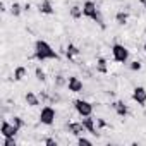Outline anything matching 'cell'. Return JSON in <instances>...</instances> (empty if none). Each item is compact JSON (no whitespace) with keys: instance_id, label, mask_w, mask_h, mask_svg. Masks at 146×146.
Instances as JSON below:
<instances>
[{"instance_id":"1","label":"cell","mask_w":146,"mask_h":146,"mask_svg":"<svg viewBox=\"0 0 146 146\" xmlns=\"http://www.w3.org/2000/svg\"><path fill=\"white\" fill-rule=\"evenodd\" d=\"M35 57L38 58V60H48V58H58V53L45 41V40H38L36 43H35Z\"/></svg>"},{"instance_id":"2","label":"cell","mask_w":146,"mask_h":146,"mask_svg":"<svg viewBox=\"0 0 146 146\" xmlns=\"http://www.w3.org/2000/svg\"><path fill=\"white\" fill-rule=\"evenodd\" d=\"M83 16H84V17H90V19H93V21H96L98 24H102V26H103L102 14H100V11L96 9V4H95V2H91V0L84 2V5H83Z\"/></svg>"},{"instance_id":"3","label":"cell","mask_w":146,"mask_h":146,"mask_svg":"<svg viewBox=\"0 0 146 146\" xmlns=\"http://www.w3.org/2000/svg\"><path fill=\"white\" fill-rule=\"evenodd\" d=\"M112 55H113V60L119 62V64H125L127 58H129V50L124 46V45H113L112 46Z\"/></svg>"},{"instance_id":"4","label":"cell","mask_w":146,"mask_h":146,"mask_svg":"<svg viewBox=\"0 0 146 146\" xmlns=\"http://www.w3.org/2000/svg\"><path fill=\"white\" fill-rule=\"evenodd\" d=\"M74 108L81 117H88L93 113V105L86 100H74Z\"/></svg>"},{"instance_id":"5","label":"cell","mask_w":146,"mask_h":146,"mask_svg":"<svg viewBox=\"0 0 146 146\" xmlns=\"http://www.w3.org/2000/svg\"><path fill=\"white\" fill-rule=\"evenodd\" d=\"M40 122L45 124V125H52L55 122V110L52 107H43L41 112H40Z\"/></svg>"},{"instance_id":"6","label":"cell","mask_w":146,"mask_h":146,"mask_svg":"<svg viewBox=\"0 0 146 146\" xmlns=\"http://www.w3.org/2000/svg\"><path fill=\"white\" fill-rule=\"evenodd\" d=\"M19 132V129L14 125V124H9L7 120L2 122V127H0V134L4 137H16V134Z\"/></svg>"},{"instance_id":"7","label":"cell","mask_w":146,"mask_h":146,"mask_svg":"<svg viewBox=\"0 0 146 146\" xmlns=\"http://www.w3.org/2000/svg\"><path fill=\"white\" fill-rule=\"evenodd\" d=\"M132 100H134L137 105L144 107V105H146V90H144L143 86H136L134 91H132Z\"/></svg>"},{"instance_id":"8","label":"cell","mask_w":146,"mask_h":146,"mask_svg":"<svg viewBox=\"0 0 146 146\" xmlns=\"http://www.w3.org/2000/svg\"><path fill=\"white\" fill-rule=\"evenodd\" d=\"M67 88H69V91H72V93H81V91H83V81H81L79 78H76V76H72V78H69V81H67Z\"/></svg>"},{"instance_id":"9","label":"cell","mask_w":146,"mask_h":146,"mask_svg":"<svg viewBox=\"0 0 146 146\" xmlns=\"http://www.w3.org/2000/svg\"><path fill=\"white\" fill-rule=\"evenodd\" d=\"M83 125H84V129L88 131V132H91V134H95V136H98V131H96V127H95V119H91V115H88V117H83Z\"/></svg>"},{"instance_id":"10","label":"cell","mask_w":146,"mask_h":146,"mask_svg":"<svg viewBox=\"0 0 146 146\" xmlns=\"http://www.w3.org/2000/svg\"><path fill=\"white\" fill-rule=\"evenodd\" d=\"M67 129H69V132H72L74 136H81V132L84 131V125H83V122H79V124L70 122V124H67Z\"/></svg>"},{"instance_id":"11","label":"cell","mask_w":146,"mask_h":146,"mask_svg":"<svg viewBox=\"0 0 146 146\" xmlns=\"http://www.w3.org/2000/svg\"><path fill=\"white\" fill-rule=\"evenodd\" d=\"M26 74H28L26 67L19 65V67H16V70H14V79H16V81H23V79L26 78Z\"/></svg>"},{"instance_id":"12","label":"cell","mask_w":146,"mask_h":146,"mask_svg":"<svg viewBox=\"0 0 146 146\" xmlns=\"http://www.w3.org/2000/svg\"><path fill=\"white\" fill-rule=\"evenodd\" d=\"M26 103H28L29 107H36V105H40L38 96H36L35 93H31V91H28V93H26Z\"/></svg>"},{"instance_id":"13","label":"cell","mask_w":146,"mask_h":146,"mask_svg":"<svg viewBox=\"0 0 146 146\" xmlns=\"http://www.w3.org/2000/svg\"><path fill=\"white\" fill-rule=\"evenodd\" d=\"M113 108H115V112H117L120 117H125V115H127V107H125L124 102H117V103L113 105Z\"/></svg>"},{"instance_id":"14","label":"cell","mask_w":146,"mask_h":146,"mask_svg":"<svg viewBox=\"0 0 146 146\" xmlns=\"http://www.w3.org/2000/svg\"><path fill=\"white\" fill-rule=\"evenodd\" d=\"M40 11L43 14H53V7L50 4V0H43V2L40 4Z\"/></svg>"},{"instance_id":"15","label":"cell","mask_w":146,"mask_h":146,"mask_svg":"<svg viewBox=\"0 0 146 146\" xmlns=\"http://www.w3.org/2000/svg\"><path fill=\"white\" fill-rule=\"evenodd\" d=\"M70 16L74 17V19H79V17L83 16V9H81V7H78V5H74V7L70 9Z\"/></svg>"},{"instance_id":"16","label":"cell","mask_w":146,"mask_h":146,"mask_svg":"<svg viewBox=\"0 0 146 146\" xmlns=\"http://www.w3.org/2000/svg\"><path fill=\"white\" fill-rule=\"evenodd\" d=\"M79 53V48L76 46V45H69L67 46V57L70 58V57H74V55H78Z\"/></svg>"},{"instance_id":"17","label":"cell","mask_w":146,"mask_h":146,"mask_svg":"<svg viewBox=\"0 0 146 146\" xmlns=\"http://www.w3.org/2000/svg\"><path fill=\"white\" fill-rule=\"evenodd\" d=\"M117 23L119 24H125L127 23V14L125 12H119L117 14Z\"/></svg>"},{"instance_id":"18","label":"cell","mask_w":146,"mask_h":146,"mask_svg":"<svg viewBox=\"0 0 146 146\" xmlns=\"http://www.w3.org/2000/svg\"><path fill=\"white\" fill-rule=\"evenodd\" d=\"M12 124H14L17 129H21V127L24 125V122H23V119H21V117H14V119H12Z\"/></svg>"},{"instance_id":"19","label":"cell","mask_w":146,"mask_h":146,"mask_svg":"<svg viewBox=\"0 0 146 146\" xmlns=\"http://www.w3.org/2000/svg\"><path fill=\"white\" fill-rule=\"evenodd\" d=\"M11 9H12V14H14L16 17L21 14V5H19V4H12V7H11Z\"/></svg>"},{"instance_id":"20","label":"cell","mask_w":146,"mask_h":146,"mask_svg":"<svg viewBox=\"0 0 146 146\" xmlns=\"http://www.w3.org/2000/svg\"><path fill=\"white\" fill-rule=\"evenodd\" d=\"M129 69H131V70H141V64H139L137 60H134V62L129 64Z\"/></svg>"},{"instance_id":"21","label":"cell","mask_w":146,"mask_h":146,"mask_svg":"<svg viewBox=\"0 0 146 146\" xmlns=\"http://www.w3.org/2000/svg\"><path fill=\"white\" fill-rule=\"evenodd\" d=\"M4 146H16V139L14 137H4Z\"/></svg>"},{"instance_id":"22","label":"cell","mask_w":146,"mask_h":146,"mask_svg":"<svg viewBox=\"0 0 146 146\" xmlns=\"http://www.w3.org/2000/svg\"><path fill=\"white\" fill-rule=\"evenodd\" d=\"M78 144H81V146H83V144H88V146H91V144H93V141H90L88 137H83V136H81V137L78 139Z\"/></svg>"},{"instance_id":"23","label":"cell","mask_w":146,"mask_h":146,"mask_svg":"<svg viewBox=\"0 0 146 146\" xmlns=\"http://www.w3.org/2000/svg\"><path fill=\"white\" fill-rule=\"evenodd\" d=\"M36 78H38L40 81H45V79H46V78H45V72H43L40 67H36Z\"/></svg>"},{"instance_id":"24","label":"cell","mask_w":146,"mask_h":146,"mask_svg":"<svg viewBox=\"0 0 146 146\" xmlns=\"http://www.w3.org/2000/svg\"><path fill=\"white\" fill-rule=\"evenodd\" d=\"M45 144H48V146H57V141L48 137V139H45Z\"/></svg>"},{"instance_id":"25","label":"cell","mask_w":146,"mask_h":146,"mask_svg":"<svg viewBox=\"0 0 146 146\" xmlns=\"http://www.w3.org/2000/svg\"><path fill=\"white\" fill-rule=\"evenodd\" d=\"M98 65H100V70H102V72H105V60H103V58H100V60H98Z\"/></svg>"},{"instance_id":"26","label":"cell","mask_w":146,"mask_h":146,"mask_svg":"<svg viewBox=\"0 0 146 146\" xmlns=\"http://www.w3.org/2000/svg\"><path fill=\"white\" fill-rule=\"evenodd\" d=\"M144 52H146V43H144Z\"/></svg>"}]
</instances>
